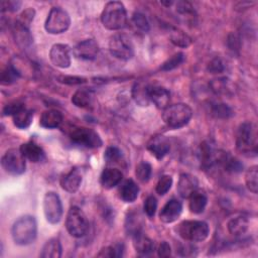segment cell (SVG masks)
Wrapping results in <instances>:
<instances>
[{
    "mask_svg": "<svg viewBox=\"0 0 258 258\" xmlns=\"http://www.w3.org/2000/svg\"><path fill=\"white\" fill-rule=\"evenodd\" d=\"M157 254L159 257H162V258L169 257L171 255L170 245L166 241H162L157 247Z\"/></svg>",
    "mask_w": 258,
    "mask_h": 258,
    "instance_id": "cell-48",
    "label": "cell"
},
{
    "mask_svg": "<svg viewBox=\"0 0 258 258\" xmlns=\"http://www.w3.org/2000/svg\"><path fill=\"white\" fill-rule=\"evenodd\" d=\"M61 256V245L57 238H51L45 242L41 249L42 258H59Z\"/></svg>",
    "mask_w": 258,
    "mask_h": 258,
    "instance_id": "cell-25",
    "label": "cell"
},
{
    "mask_svg": "<svg viewBox=\"0 0 258 258\" xmlns=\"http://www.w3.org/2000/svg\"><path fill=\"white\" fill-rule=\"evenodd\" d=\"M211 112L213 116L220 119H227L233 115L232 109L227 104H224V103L213 104L211 107Z\"/></svg>",
    "mask_w": 258,
    "mask_h": 258,
    "instance_id": "cell-33",
    "label": "cell"
},
{
    "mask_svg": "<svg viewBox=\"0 0 258 258\" xmlns=\"http://www.w3.org/2000/svg\"><path fill=\"white\" fill-rule=\"evenodd\" d=\"M37 234V224L33 216L25 215L17 219L12 228L11 236L15 244L25 246L31 244Z\"/></svg>",
    "mask_w": 258,
    "mask_h": 258,
    "instance_id": "cell-1",
    "label": "cell"
},
{
    "mask_svg": "<svg viewBox=\"0 0 258 258\" xmlns=\"http://www.w3.org/2000/svg\"><path fill=\"white\" fill-rule=\"evenodd\" d=\"M19 78L17 73L12 69L11 66L6 68L2 73H1V84L2 85H11L15 83V81Z\"/></svg>",
    "mask_w": 258,
    "mask_h": 258,
    "instance_id": "cell-41",
    "label": "cell"
},
{
    "mask_svg": "<svg viewBox=\"0 0 258 258\" xmlns=\"http://www.w3.org/2000/svg\"><path fill=\"white\" fill-rule=\"evenodd\" d=\"M71 24L69 13L59 8L52 7L46 17L44 28L50 34H59L67 31Z\"/></svg>",
    "mask_w": 258,
    "mask_h": 258,
    "instance_id": "cell-7",
    "label": "cell"
},
{
    "mask_svg": "<svg viewBox=\"0 0 258 258\" xmlns=\"http://www.w3.org/2000/svg\"><path fill=\"white\" fill-rule=\"evenodd\" d=\"M132 21L139 30L143 32H147L149 30V22L143 13L135 12L132 16Z\"/></svg>",
    "mask_w": 258,
    "mask_h": 258,
    "instance_id": "cell-39",
    "label": "cell"
},
{
    "mask_svg": "<svg viewBox=\"0 0 258 258\" xmlns=\"http://www.w3.org/2000/svg\"><path fill=\"white\" fill-rule=\"evenodd\" d=\"M236 147L239 152L247 156L257 154V129L254 123L244 122L237 131Z\"/></svg>",
    "mask_w": 258,
    "mask_h": 258,
    "instance_id": "cell-3",
    "label": "cell"
},
{
    "mask_svg": "<svg viewBox=\"0 0 258 258\" xmlns=\"http://www.w3.org/2000/svg\"><path fill=\"white\" fill-rule=\"evenodd\" d=\"M82 183V173L79 168H72L60 178L61 187L68 192H76Z\"/></svg>",
    "mask_w": 258,
    "mask_h": 258,
    "instance_id": "cell-18",
    "label": "cell"
},
{
    "mask_svg": "<svg viewBox=\"0 0 258 258\" xmlns=\"http://www.w3.org/2000/svg\"><path fill=\"white\" fill-rule=\"evenodd\" d=\"M72 51L76 58L83 60H93L96 58L99 52V45L94 39H85L77 43Z\"/></svg>",
    "mask_w": 258,
    "mask_h": 258,
    "instance_id": "cell-13",
    "label": "cell"
},
{
    "mask_svg": "<svg viewBox=\"0 0 258 258\" xmlns=\"http://www.w3.org/2000/svg\"><path fill=\"white\" fill-rule=\"evenodd\" d=\"M72 103L79 108H87L92 103V95L86 90H78L72 96Z\"/></svg>",
    "mask_w": 258,
    "mask_h": 258,
    "instance_id": "cell-31",
    "label": "cell"
},
{
    "mask_svg": "<svg viewBox=\"0 0 258 258\" xmlns=\"http://www.w3.org/2000/svg\"><path fill=\"white\" fill-rule=\"evenodd\" d=\"M169 38L174 45L183 48L189 46L192 42V39L185 32L175 27H171L169 31Z\"/></svg>",
    "mask_w": 258,
    "mask_h": 258,
    "instance_id": "cell-30",
    "label": "cell"
},
{
    "mask_svg": "<svg viewBox=\"0 0 258 258\" xmlns=\"http://www.w3.org/2000/svg\"><path fill=\"white\" fill-rule=\"evenodd\" d=\"M148 97L149 101L152 102L157 108L159 109H165L167 106H169V101H170V93L169 91L160 86H149L148 90Z\"/></svg>",
    "mask_w": 258,
    "mask_h": 258,
    "instance_id": "cell-17",
    "label": "cell"
},
{
    "mask_svg": "<svg viewBox=\"0 0 258 258\" xmlns=\"http://www.w3.org/2000/svg\"><path fill=\"white\" fill-rule=\"evenodd\" d=\"M123 177L121 170L115 167H106L100 176V182L104 188L110 189L118 185Z\"/></svg>",
    "mask_w": 258,
    "mask_h": 258,
    "instance_id": "cell-20",
    "label": "cell"
},
{
    "mask_svg": "<svg viewBox=\"0 0 258 258\" xmlns=\"http://www.w3.org/2000/svg\"><path fill=\"white\" fill-rule=\"evenodd\" d=\"M62 122V114L56 109H48L42 112L39 124L41 127L46 129H53L59 126Z\"/></svg>",
    "mask_w": 258,
    "mask_h": 258,
    "instance_id": "cell-22",
    "label": "cell"
},
{
    "mask_svg": "<svg viewBox=\"0 0 258 258\" xmlns=\"http://www.w3.org/2000/svg\"><path fill=\"white\" fill-rule=\"evenodd\" d=\"M207 70H208V72H210L211 74H221V73H223L224 70H225L224 61L222 60V58H220V57L217 56V57L213 58V59L209 62L208 67H207Z\"/></svg>",
    "mask_w": 258,
    "mask_h": 258,
    "instance_id": "cell-43",
    "label": "cell"
},
{
    "mask_svg": "<svg viewBox=\"0 0 258 258\" xmlns=\"http://www.w3.org/2000/svg\"><path fill=\"white\" fill-rule=\"evenodd\" d=\"M208 203V198L205 192L199 188L188 198V209L194 214H201L205 211Z\"/></svg>",
    "mask_w": 258,
    "mask_h": 258,
    "instance_id": "cell-24",
    "label": "cell"
},
{
    "mask_svg": "<svg viewBox=\"0 0 258 258\" xmlns=\"http://www.w3.org/2000/svg\"><path fill=\"white\" fill-rule=\"evenodd\" d=\"M13 124L15 127L19 129H26L30 126L32 122V112L25 107L21 108L19 111H17L13 116Z\"/></svg>",
    "mask_w": 258,
    "mask_h": 258,
    "instance_id": "cell-28",
    "label": "cell"
},
{
    "mask_svg": "<svg viewBox=\"0 0 258 258\" xmlns=\"http://www.w3.org/2000/svg\"><path fill=\"white\" fill-rule=\"evenodd\" d=\"M191 108L183 103L167 106L162 112V120L168 127L173 129H178L185 126L191 119Z\"/></svg>",
    "mask_w": 258,
    "mask_h": 258,
    "instance_id": "cell-4",
    "label": "cell"
},
{
    "mask_svg": "<svg viewBox=\"0 0 258 258\" xmlns=\"http://www.w3.org/2000/svg\"><path fill=\"white\" fill-rule=\"evenodd\" d=\"M23 107H24L23 104L18 103V102L7 104L4 107V109H3V115H11V116H13L17 111H19Z\"/></svg>",
    "mask_w": 258,
    "mask_h": 258,
    "instance_id": "cell-47",
    "label": "cell"
},
{
    "mask_svg": "<svg viewBox=\"0 0 258 258\" xmlns=\"http://www.w3.org/2000/svg\"><path fill=\"white\" fill-rule=\"evenodd\" d=\"M151 173H152V167L146 161H142L136 166L135 174L141 182H147L151 177Z\"/></svg>",
    "mask_w": 258,
    "mask_h": 258,
    "instance_id": "cell-34",
    "label": "cell"
},
{
    "mask_svg": "<svg viewBox=\"0 0 258 258\" xmlns=\"http://www.w3.org/2000/svg\"><path fill=\"white\" fill-rule=\"evenodd\" d=\"M66 227L69 234L75 238H81L87 234L89 222L85 213L79 207L73 206L68 211Z\"/></svg>",
    "mask_w": 258,
    "mask_h": 258,
    "instance_id": "cell-6",
    "label": "cell"
},
{
    "mask_svg": "<svg viewBox=\"0 0 258 258\" xmlns=\"http://www.w3.org/2000/svg\"><path fill=\"white\" fill-rule=\"evenodd\" d=\"M143 210L147 217L152 218L155 215V212L157 210V200L153 196H148L143 204Z\"/></svg>",
    "mask_w": 258,
    "mask_h": 258,
    "instance_id": "cell-40",
    "label": "cell"
},
{
    "mask_svg": "<svg viewBox=\"0 0 258 258\" xmlns=\"http://www.w3.org/2000/svg\"><path fill=\"white\" fill-rule=\"evenodd\" d=\"M176 11L182 15H195V9L187 1H178L176 3Z\"/></svg>",
    "mask_w": 258,
    "mask_h": 258,
    "instance_id": "cell-45",
    "label": "cell"
},
{
    "mask_svg": "<svg viewBox=\"0 0 258 258\" xmlns=\"http://www.w3.org/2000/svg\"><path fill=\"white\" fill-rule=\"evenodd\" d=\"M149 86L144 83H136L132 89V97L135 102L140 106H147L149 101L148 97Z\"/></svg>",
    "mask_w": 258,
    "mask_h": 258,
    "instance_id": "cell-29",
    "label": "cell"
},
{
    "mask_svg": "<svg viewBox=\"0 0 258 258\" xmlns=\"http://www.w3.org/2000/svg\"><path fill=\"white\" fill-rule=\"evenodd\" d=\"M147 149L157 159H162L170 149V143L168 139L162 135H156L150 138L147 143Z\"/></svg>",
    "mask_w": 258,
    "mask_h": 258,
    "instance_id": "cell-16",
    "label": "cell"
},
{
    "mask_svg": "<svg viewBox=\"0 0 258 258\" xmlns=\"http://www.w3.org/2000/svg\"><path fill=\"white\" fill-rule=\"evenodd\" d=\"M35 15V11L33 8L29 7L27 9H25L18 17V19L16 20V23L21 25V26H24L26 28H29V25L30 23L32 22L33 20V17Z\"/></svg>",
    "mask_w": 258,
    "mask_h": 258,
    "instance_id": "cell-38",
    "label": "cell"
},
{
    "mask_svg": "<svg viewBox=\"0 0 258 258\" xmlns=\"http://www.w3.org/2000/svg\"><path fill=\"white\" fill-rule=\"evenodd\" d=\"M182 212V205L176 199L169 200L161 209L159 213V219L165 224L175 222Z\"/></svg>",
    "mask_w": 258,
    "mask_h": 258,
    "instance_id": "cell-14",
    "label": "cell"
},
{
    "mask_svg": "<svg viewBox=\"0 0 258 258\" xmlns=\"http://www.w3.org/2000/svg\"><path fill=\"white\" fill-rule=\"evenodd\" d=\"M107 163H118L122 158V151L116 146H109L104 154Z\"/></svg>",
    "mask_w": 258,
    "mask_h": 258,
    "instance_id": "cell-37",
    "label": "cell"
},
{
    "mask_svg": "<svg viewBox=\"0 0 258 258\" xmlns=\"http://www.w3.org/2000/svg\"><path fill=\"white\" fill-rule=\"evenodd\" d=\"M199 187L198 178L189 173H181L177 182V192L182 199H188Z\"/></svg>",
    "mask_w": 258,
    "mask_h": 258,
    "instance_id": "cell-15",
    "label": "cell"
},
{
    "mask_svg": "<svg viewBox=\"0 0 258 258\" xmlns=\"http://www.w3.org/2000/svg\"><path fill=\"white\" fill-rule=\"evenodd\" d=\"M176 230L183 240L189 242H203L210 234L209 225L204 221L197 220L183 221L177 226Z\"/></svg>",
    "mask_w": 258,
    "mask_h": 258,
    "instance_id": "cell-5",
    "label": "cell"
},
{
    "mask_svg": "<svg viewBox=\"0 0 258 258\" xmlns=\"http://www.w3.org/2000/svg\"><path fill=\"white\" fill-rule=\"evenodd\" d=\"M248 227H249L248 220L245 217H242V216L232 218L227 224V228H228L229 233L232 234L233 236H236V237L245 234L248 230Z\"/></svg>",
    "mask_w": 258,
    "mask_h": 258,
    "instance_id": "cell-26",
    "label": "cell"
},
{
    "mask_svg": "<svg viewBox=\"0 0 258 258\" xmlns=\"http://www.w3.org/2000/svg\"><path fill=\"white\" fill-rule=\"evenodd\" d=\"M43 213L50 224H56L62 217V205L57 194L48 191L43 198Z\"/></svg>",
    "mask_w": 258,
    "mask_h": 258,
    "instance_id": "cell-11",
    "label": "cell"
},
{
    "mask_svg": "<svg viewBox=\"0 0 258 258\" xmlns=\"http://www.w3.org/2000/svg\"><path fill=\"white\" fill-rule=\"evenodd\" d=\"M228 44H229L230 49H232L233 51L239 49V38L237 37L236 34L232 33V34L229 35V37H228Z\"/></svg>",
    "mask_w": 258,
    "mask_h": 258,
    "instance_id": "cell-49",
    "label": "cell"
},
{
    "mask_svg": "<svg viewBox=\"0 0 258 258\" xmlns=\"http://www.w3.org/2000/svg\"><path fill=\"white\" fill-rule=\"evenodd\" d=\"M111 54L119 59L128 60L134 55V46L131 38L125 33H116L109 40Z\"/></svg>",
    "mask_w": 258,
    "mask_h": 258,
    "instance_id": "cell-8",
    "label": "cell"
},
{
    "mask_svg": "<svg viewBox=\"0 0 258 258\" xmlns=\"http://www.w3.org/2000/svg\"><path fill=\"white\" fill-rule=\"evenodd\" d=\"M133 246L136 252L141 256H147L155 249L154 242L141 232L133 235Z\"/></svg>",
    "mask_w": 258,
    "mask_h": 258,
    "instance_id": "cell-21",
    "label": "cell"
},
{
    "mask_svg": "<svg viewBox=\"0 0 258 258\" xmlns=\"http://www.w3.org/2000/svg\"><path fill=\"white\" fill-rule=\"evenodd\" d=\"M139 194V186L137 183L129 178L126 179L119 187V197L125 203H133Z\"/></svg>",
    "mask_w": 258,
    "mask_h": 258,
    "instance_id": "cell-23",
    "label": "cell"
},
{
    "mask_svg": "<svg viewBox=\"0 0 258 258\" xmlns=\"http://www.w3.org/2000/svg\"><path fill=\"white\" fill-rule=\"evenodd\" d=\"M172 185V177L168 174H163L157 181L155 190L159 196L165 195Z\"/></svg>",
    "mask_w": 258,
    "mask_h": 258,
    "instance_id": "cell-36",
    "label": "cell"
},
{
    "mask_svg": "<svg viewBox=\"0 0 258 258\" xmlns=\"http://www.w3.org/2000/svg\"><path fill=\"white\" fill-rule=\"evenodd\" d=\"M21 4H22V2L17 1V0H3V1H1V11L2 12H5V11L15 12L20 8Z\"/></svg>",
    "mask_w": 258,
    "mask_h": 258,
    "instance_id": "cell-44",
    "label": "cell"
},
{
    "mask_svg": "<svg viewBox=\"0 0 258 258\" xmlns=\"http://www.w3.org/2000/svg\"><path fill=\"white\" fill-rule=\"evenodd\" d=\"M184 60V54L182 52H177L171 55L169 58H167L160 67V70L163 72H167L170 70H173L177 68L179 64H181Z\"/></svg>",
    "mask_w": 258,
    "mask_h": 258,
    "instance_id": "cell-35",
    "label": "cell"
},
{
    "mask_svg": "<svg viewBox=\"0 0 258 258\" xmlns=\"http://www.w3.org/2000/svg\"><path fill=\"white\" fill-rule=\"evenodd\" d=\"M49 58L53 66L67 69L71 66V48L67 44L55 43L49 50Z\"/></svg>",
    "mask_w": 258,
    "mask_h": 258,
    "instance_id": "cell-12",
    "label": "cell"
},
{
    "mask_svg": "<svg viewBox=\"0 0 258 258\" xmlns=\"http://www.w3.org/2000/svg\"><path fill=\"white\" fill-rule=\"evenodd\" d=\"M245 182L247 188L253 192L257 194L258 190V167L256 165L248 168L245 174Z\"/></svg>",
    "mask_w": 258,
    "mask_h": 258,
    "instance_id": "cell-32",
    "label": "cell"
},
{
    "mask_svg": "<svg viewBox=\"0 0 258 258\" xmlns=\"http://www.w3.org/2000/svg\"><path fill=\"white\" fill-rule=\"evenodd\" d=\"M160 3H161L162 5H165V6H170V5H172L173 2H172V1H166V2H165V1H161Z\"/></svg>",
    "mask_w": 258,
    "mask_h": 258,
    "instance_id": "cell-50",
    "label": "cell"
},
{
    "mask_svg": "<svg viewBox=\"0 0 258 258\" xmlns=\"http://www.w3.org/2000/svg\"><path fill=\"white\" fill-rule=\"evenodd\" d=\"M99 257H119L122 256V245L108 246L102 248L101 251L97 254Z\"/></svg>",
    "mask_w": 258,
    "mask_h": 258,
    "instance_id": "cell-42",
    "label": "cell"
},
{
    "mask_svg": "<svg viewBox=\"0 0 258 258\" xmlns=\"http://www.w3.org/2000/svg\"><path fill=\"white\" fill-rule=\"evenodd\" d=\"M57 81L67 85H80L86 82L85 78L77 76H60L57 78Z\"/></svg>",
    "mask_w": 258,
    "mask_h": 258,
    "instance_id": "cell-46",
    "label": "cell"
},
{
    "mask_svg": "<svg viewBox=\"0 0 258 258\" xmlns=\"http://www.w3.org/2000/svg\"><path fill=\"white\" fill-rule=\"evenodd\" d=\"M101 21L105 28L109 30H119L127 23V13L122 2L110 1L101 13Z\"/></svg>",
    "mask_w": 258,
    "mask_h": 258,
    "instance_id": "cell-2",
    "label": "cell"
},
{
    "mask_svg": "<svg viewBox=\"0 0 258 258\" xmlns=\"http://www.w3.org/2000/svg\"><path fill=\"white\" fill-rule=\"evenodd\" d=\"M19 149L24 158L31 162L36 163L44 158V151L38 144L33 141H28L21 144Z\"/></svg>",
    "mask_w": 258,
    "mask_h": 258,
    "instance_id": "cell-19",
    "label": "cell"
},
{
    "mask_svg": "<svg viewBox=\"0 0 258 258\" xmlns=\"http://www.w3.org/2000/svg\"><path fill=\"white\" fill-rule=\"evenodd\" d=\"M25 160L26 159L22 155L20 149L10 148L3 154L1 158V165L7 173L18 175L25 171Z\"/></svg>",
    "mask_w": 258,
    "mask_h": 258,
    "instance_id": "cell-10",
    "label": "cell"
},
{
    "mask_svg": "<svg viewBox=\"0 0 258 258\" xmlns=\"http://www.w3.org/2000/svg\"><path fill=\"white\" fill-rule=\"evenodd\" d=\"M14 38L17 44L21 47H28L32 43V36L29 32V28L21 26L15 22L14 30H13Z\"/></svg>",
    "mask_w": 258,
    "mask_h": 258,
    "instance_id": "cell-27",
    "label": "cell"
},
{
    "mask_svg": "<svg viewBox=\"0 0 258 258\" xmlns=\"http://www.w3.org/2000/svg\"><path fill=\"white\" fill-rule=\"evenodd\" d=\"M73 143L86 148H97L102 145V139L97 132L86 127H76L70 133Z\"/></svg>",
    "mask_w": 258,
    "mask_h": 258,
    "instance_id": "cell-9",
    "label": "cell"
}]
</instances>
